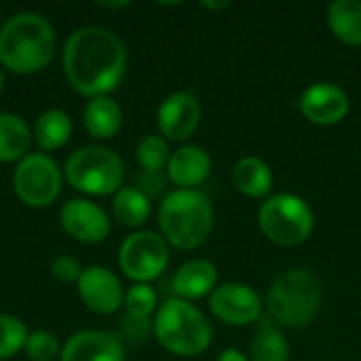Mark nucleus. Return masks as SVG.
<instances>
[{"label":"nucleus","instance_id":"obj_16","mask_svg":"<svg viewBox=\"0 0 361 361\" xmlns=\"http://www.w3.org/2000/svg\"><path fill=\"white\" fill-rule=\"evenodd\" d=\"M167 180L182 190H195L212 173V157L197 144H184L171 152L167 163Z\"/></svg>","mask_w":361,"mask_h":361},{"label":"nucleus","instance_id":"obj_23","mask_svg":"<svg viewBox=\"0 0 361 361\" xmlns=\"http://www.w3.org/2000/svg\"><path fill=\"white\" fill-rule=\"evenodd\" d=\"M152 212L150 199L137 188V186H123L112 197V216L114 220L131 231L142 228Z\"/></svg>","mask_w":361,"mask_h":361},{"label":"nucleus","instance_id":"obj_32","mask_svg":"<svg viewBox=\"0 0 361 361\" xmlns=\"http://www.w3.org/2000/svg\"><path fill=\"white\" fill-rule=\"evenodd\" d=\"M218 361H250V357L243 355V351H239V349H224Z\"/></svg>","mask_w":361,"mask_h":361},{"label":"nucleus","instance_id":"obj_7","mask_svg":"<svg viewBox=\"0 0 361 361\" xmlns=\"http://www.w3.org/2000/svg\"><path fill=\"white\" fill-rule=\"evenodd\" d=\"M258 226L271 243L296 247L313 235L315 214L302 197L294 192H277L260 205Z\"/></svg>","mask_w":361,"mask_h":361},{"label":"nucleus","instance_id":"obj_25","mask_svg":"<svg viewBox=\"0 0 361 361\" xmlns=\"http://www.w3.org/2000/svg\"><path fill=\"white\" fill-rule=\"evenodd\" d=\"M135 159L142 167V171H163L167 169V163L171 159L169 144L163 135H146L140 140L135 148Z\"/></svg>","mask_w":361,"mask_h":361},{"label":"nucleus","instance_id":"obj_31","mask_svg":"<svg viewBox=\"0 0 361 361\" xmlns=\"http://www.w3.org/2000/svg\"><path fill=\"white\" fill-rule=\"evenodd\" d=\"M137 188L148 197H161L167 188V176H163V171H142L140 180H137Z\"/></svg>","mask_w":361,"mask_h":361},{"label":"nucleus","instance_id":"obj_28","mask_svg":"<svg viewBox=\"0 0 361 361\" xmlns=\"http://www.w3.org/2000/svg\"><path fill=\"white\" fill-rule=\"evenodd\" d=\"M150 334H154V319L150 317H135V315H129L125 313L121 317V324H118V338L121 343H127V345H142L150 338Z\"/></svg>","mask_w":361,"mask_h":361},{"label":"nucleus","instance_id":"obj_19","mask_svg":"<svg viewBox=\"0 0 361 361\" xmlns=\"http://www.w3.org/2000/svg\"><path fill=\"white\" fill-rule=\"evenodd\" d=\"M273 182V169L260 157H243L233 167L235 188L250 199H269Z\"/></svg>","mask_w":361,"mask_h":361},{"label":"nucleus","instance_id":"obj_5","mask_svg":"<svg viewBox=\"0 0 361 361\" xmlns=\"http://www.w3.org/2000/svg\"><path fill=\"white\" fill-rule=\"evenodd\" d=\"M212 326L207 317L188 300L167 298L154 315V338L178 357H197L212 345Z\"/></svg>","mask_w":361,"mask_h":361},{"label":"nucleus","instance_id":"obj_35","mask_svg":"<svg viewBox=\"0 0 361 361\" xmlns=\"http://www.w3.org/2000/svg\"><path fill=\"white\" fill-rule=\"evenodd\" d=\"M2 89H4V72H2V66H0V95H2Z\"/></svg>","mask_w":361,"mask_h":361},{"label":"nucleus","instance_id":"obj_26","mask_svg":"<svg viewBox=\"0 0 361 361\" xmlns=\"http://www.w3.org/2000/svg\"><path fill=\"white\" fill-rule=\"evenodd\" d=\"M27 336L30 332L21 319L0 313V361L11 360L19 351H23Z\"/></svg>","mask_w":361,"mask_h":361},{"label":"nucleus","instance_id":"obj_33","mask_svg":"<svg viewBox=\"0 0 361 361\" xmlns=\"http://www.w3.org/2000/svg\"><path fill=\"white\" fill-rule=\"evenodd\" d=\"M201 6L207 11H220V8H228V2H201Z\"/></svg>","mask_w":361,"mask_h":361},{"label":"nucleus","instance_id":"obj_20","mask_svg":"<svg viewBox=\"0 0 361 361\" xmlns=\"http://www.w3.org/2000/svg\"><path fill=\"white\" fill-rule=\"evenodd\" d=\"M32 137H34L36 146L40 148V152H44V154L63 148L72 137V118H70V114L59 110V108L44 110L34 123Z\"/></svg>","mask_w":361,"mask_h":361},{"label":"nucleus","instance_id":"obj_17","mask_svg":"<svg viewBox=\"0 0 361 361\" xmlns=\"http://www.w3.org/2000/svg\"><path fill=\"white\" fill-rule=\"evenodd\" d=\"M216 288H218V269L207 258H192L184 262L171 279L173 296L188 302L212 296Z\"/></svg>","mask_w":361,"mask_h":361},{"label":"nucleus","instance_id":"obj_9","mask_svg":"<svg viewBox=\"0 0 361 361\" xmlns=\"http://www.w3.org/2000/svg\"><path fill=\"white\" fill-rule=\"evenodd\" d=\"M169 264V243L154 231H133L118 250V267L133 283L159 279Z\"/></svg>","mask_w":361,"mask_h":361},{"label":"nucleus","instance_id":"obj_21","mask_svg":"<svg viewBox=\"0 0 361 361\" xmlns=\"http://www.w3.org/2000/svg\"><path fill=\"white\" fill-rule=\"evenodd\" d=\"M328 27L336 40L347 47H361V2L360 0H334L326 13Z\"/></svg>","mask_w":361,"mask_h":361},{"label":"nucleus","instance_id":"obj_15","mask_svg":"<svg viewBox=\"0 0 361 361\" xmlns=\"http://www.w3.org/2000/svg\"><path fill=\"white\" fill-rule=\"evenodd\" d=\"M59 361H125V345L112 332L82 330L66 341Z\"/></svg>","mask_w":361,"mask_h":361},{"label":"nucleus","instance_id":"obj_13","mask_svg":"<svg viewBox=\"0 0 361 361\" xmlns=\"http://www.w3.org/2000/svg\"><path fill=\"white\" fill-rule=\"evenodd\" d=\"M199 123L201 104L188 91L169 93L157 110V125L167 142H186L199 129Z\"/></svg>","mask_w":361,"mask_h":361},{"label":"nucleus","instance_id":"obj_11","mask_svg":"<svg viewBox=\"0 0 361 361\" xmlns=\"http://www.w3.org/2000/svg\"><path fill=\"white\" fill-rule=\"evenodd\" d=\"M82 305L97 315H114L125 305V290L121 279L106 267L82 269L76 281Z\"/></svg>","mask_w":361,"mask_h":361},{"label":"nucleus","instance_id":"obj_4","mask_svg":"<svg viewBox=\"0 0 361 361\" xmlns=\"http://www.w3.org/2000/svg\"><path fill=\"white\" fill-rule=\"evenodd\" d=\"M324 302L319 279L307 269L281 273L269 288L264 309L279 328H305L315 319Z\"/></svg>","mask_w":361,"mask_h":361},{"label":"nucleus","instance_id":"obj_14","mask_svg":"<svg viewBox=\"0 0 361 361\" xmlns=\"http://www.w3.org/2000/svg\"><path fill=\"white\" fill-rule=\"evenodd\" d=\"M298 106L309 123L319 127H334L347 118L351 102L343 87L334 82H315L302 91Z\"/></svg>","mask_w":361,"mask_h":361},{"label":"nucleus","instance_id":"obj_18","mask_svg":"<svg viewBox=\"0 0 361 361\" xmlns=\"http://www.w3.org/2000/svg\"><path fill=\"white\" fill-rule=\"evenodd\" d=\"M82 125L91 137L112 140L123 127V110L110 95L93 97L82 110Z\"/></svg>","mask_w":361,"mask_h":361},{"label":"nucleus","instance_id":"obj_1","mask_svg":"<svg viewBox=\"0 0 361 361\" xmlns=\"http://www.w3.org/2000/svg\"><path fill=\"white\" fill-rule=\"evenodd\" d=\"M61 66L76 93L89 99L110 95L127 72V49L114 32L85 25L68 36Z\"/></svg>","mask_w":361,"mask_h":361},{"label":"nucleus","instance_id":"obj_30","mask_svg":"<svg viewBox=\"0 0 361 361\" xmlns=\"http://www.w3.org/2000/svg\"><path fill=\"white\" fill-rule=\"evenodd\" d=\"M80 273H82L80 262L68 254H61V256L53 258V262H51V275L59 283H76Z\"/></svg>","mask_w":361,"mask_h":361},{"label":"nucleus","instance_id":"obj_27","mask_svg":"<svg viewBox=\"0 0 361 361\" xmlns=\"http://www.w3.org/2000/svg\"><path fill=\"white\" fill-rule=\"evenodd\" d=\"M125 311L135 317H150L159 311V296L150 283H133L125 292Z\"/></svg>","mask_w":361,"mask_h":361},{"label":"nucleus","instance_id":"obj_10","mask_svg":"<svg viewBox=\"0 0 361 361\" xmlns=\"http://www.w3.org/2000/svg\"><path fill=\"white\" fill-rule=\"evenodd\" d=\"M209 311L220 324L241 328L260 322L264 313V298L247 283L228 281L220 283L212 292Z\"/></svg>","mask_w":361,"mask_h":361},{"label":"nucleus","instance_id":"obj_12","mask_svg":"<svg viewBox=\"0 0 361 361\" xmlns=\"http://www.w3.org/2000/svg\"><path fill=\"white\" fill-rule=\"evenodd\" d=\"M59 224L66 235L87 245L106 241L112 228L104 207L89 199H70L59 212Z\"/></svg>","mask_w":361,"mask_h":361},{"label":"nucleus","instance_id":"obj_29","mask_svg":"<svg viewBox=\"0 0 361 361\" xmlns=\"http://www.w3.org/2000/svg\"><path fill=\"white\" fill-rule=\"evenodd\" d=\"M23 351L32 361H53L61 355V347H59L57 338L51 332H44V330L32 332L27 336V343H25Z\"/></svg>","mask_w":361,"mask_h":361},{"label":"nucleus","instance_id":"obj_3","mask_svg":"<svg viewBox=\"0 0 361 361\" xmlns=\"http://www.w3.org/2000/svg\"><path fill=\"white\" fill-rule=\"evenodd\" d=\"M216 212L205 192L199 188L167 192L159 207L161 237L176 250H199L214 231Z\"/></svg>","mask_w":361,"mask_h":361},{"label":"nucleus","instance_id":"obj_8","mask_svg":"<svg viewBox=\"0 0 361 361\" xmlns=\"http://www.w3.org/2000/svg\"><path fill=\"white\" fill-rule=\"evenodd\" d=\"M63 173L44 152H30L13 171V190L27 207H49L61 192Z\"/></svg>","mask_w":361,"mask_h":361},{"label":"nucleus","instance_id":"obj_6","mask_svg":"<svg viewBox=\"0 0 361 361\" xmlns=\"http://www.w3.org/2000/svg\"><path fill=\"white\" fill-rule=\"evenodd\" d=\"M68 184L89 197H114L123 188L125 163L106 146H82L66 161Z\"/></svg>","mask_w":361,"mask_h":361},{"label":"nucleus","instance_id":"obj_24","mask_svg":"<svg viewBox=\"0 0 361 361\" xmlns=\"http://www.w3.org/2000/svg\"><path fill=\"white\" fill-rule=\"evenodd\" d=\"M250 361H290V343L275 322H258L250 343Z\"/></svg>","mask_w":361,"mask_h":361},{"label":"nucleus","instance_id":"obj_2","mask_svg":"<svg viewBox=\"0 0 361 361\" xmlns=\"http://www.w3.org/2000/svg\"><path fill=\"white\" fill-rule=\"evenodd\" d=\"M55 47L57 34L40 13L21 11L0 25V66L15 74H36L47 68Z\"/></svg>","mask_w":361,"mask_h":361},{"label":"nucleus","instance_id":"obj_34","mask_svg":"<svg viewBox=\"0 0 361 361\" xmlns=\"http://www.w3.org/2000/svg\"><path fill=\"white\" fill-rule=\"evenodd\" d=\"M99 6H108V8H118V6H129V2H99Z\"/></svg>","mask_w":361,"mask_h":361},{"label":"nucleus","instance_id":"obj_22","mask_svg":"<svg viewBox=\"0 0 361 361\" xmlns=\"http://www.w3.org/2000/svg\"><path fill=\"white\" fill-rule=\"evenodd\" d=\"M32 140V129L21 116L0 112V163H19L30 154Z\"/></svg>","mask_w":361,"mask_h":361}]
</instances>
